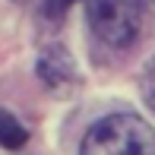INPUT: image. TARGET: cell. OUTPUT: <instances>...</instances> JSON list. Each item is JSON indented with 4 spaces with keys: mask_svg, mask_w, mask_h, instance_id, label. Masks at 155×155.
<instances>
[{
    "mask_svg": "<svg viewBox=\"0 0 155 155\" xmlns=\"http://www.w3.org/2000/svg\"><path fill=\"white\" fill-rule=\"evenodd\" d=\"M79 155H155V130L136 114H111L86 133Z\"/></svg>",
    "mask_w": 155,
    "mask_h": 155,
    "instance_id": "1",
    "label": "cell"
},
{
    "mask_svg": "<svg viewBox=\"0 0 155 155\" xmlns=\"http://www.w3.org/2000/svg\"><path fill=\"white\" fill-rule=\"evenodd\" d=\"M139 16V0H89V25L111 48H127L136 38Z\"/></svg>",
    "mask_w": 155,
    "mask_h": 155,
    "instance_id": "2",
    "label": "cell"
},
{
    "mask_svg": "<svg viewBox=\"0 0 155 155\" xmlns=\"http://www.w3.org/2000/svg\"><path fill=\"white\" fill-rule=\"evenodd\" d=\"M38 76L41 82H45L48 89H54V92H63L67 86H73L76 79V67H73V57H70L63 48H45L38 57Z\"/></svg>",
    "mask_w": 155,
    "mask_h": 155,
    "instance_id": "3",
    "label": "cell"
},
{
    "mask_svg": "<svg viewBox=\"0 0 155 155\" xmlns=\"http://www.w3.org/2000/svg\"><path fill=\"white\" fill-rule=\"evenodd\" d=\"M25 143H29V130H25L10 111L0 108V146L10 149V152H16V149H22Z\"/></svg>",
    "mask_w": 155,
    "mask_h": 155,
    "instance_id": "4",
    "label": "cell"
},
{
    "mask_svg": "<svg viewBox=\"0 0 155 155\" xmlns=\"http://www.w3.org/2000/svg\"><path fill=\"white\" fill-rule=\"evenodd\" d=\"M143 95H146V101L155 108V60L149 63V70H146V76H143Z\"/></svg>",
    "mask_w": 155,
    "mask_h": 155,
    "instance_id": "5",
    "label": "cell"
},
{
    "mask_svg": "<svg viewBox=\"0 0 155 155\" xmlns=\"http://www.w3.org/2000/svg\"><path fill=\"white\" fill-rule=\"evenodd\" d=\"M70 3H73V0H51L54 10H63V6H70Z\"/></svg>",
    "mask_w": 155,
    "mask_h": 155,
    "instance_id": "6",
    "label": "cell"
},
{
    "mask_svg": "<svg viewBox=\"0 0 155 155\" xmlns=\"http://www.w3.org/2000/svg\"><path fill=\"white\" fill-rule=\"evenodd\" d=\"M146 6H152V10H155V0H146Z\"/></svg>",
    "mask_w": 155,
    "mask_h": 155,
    "instance_id": "7",
    "label": "cell"
},
{
    "mask_svg": "<svg viewBox=\"0 0 155 155\" xmlns=\"http://www.w3.org/2000/svg\"><path fill=\"white\" fill-rule=\"evenodd\" d=\"M19 3H22V0H19Z\"/></svg>",
    "mask_w": 155,
    "mask_h": 155,
    "instance_id": "8",
    "label": "cell"
}]
</instances>
